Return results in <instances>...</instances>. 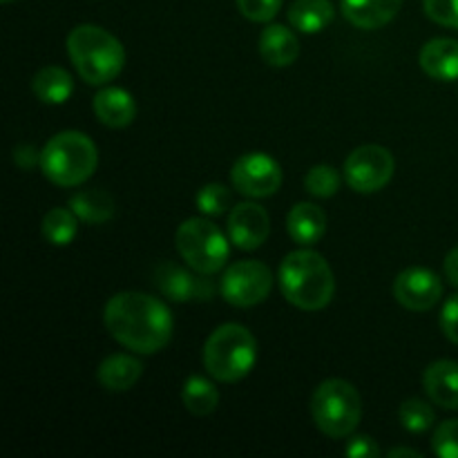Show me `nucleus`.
I'll list each match as a JSON object with an SVG mask.
<instances>
[{"instance_id": "nucleus-33", "label": "nucleus", "mask_w": 458, "mask_h": 458, "mask_svg": "<svg viewBox=\"0 0 458 458\" xmlns=\"http://www.w3.org/2000/svg\"><path fill=\"white\" fill-rule=\"evenodd\" d=\"M344 454L349 458H376L380 454V450L374 438L365 437V434H358V437H352L347 441Z\"/></svg>"}, {"instance_id": "nucleus-15", "label": "nucleus", "mask_w": 458, "mask_h": 458, "mask_svg": "<svg viewBox=\"0 0 458 458\" xmlns=\"http://www.w3.org/2000/svg\"><path fill=\"white\" fill-rule=\"evenodd\" d=\"M403 0H343V16L358 30H380L396 18Z\"/></svg>"}, {"instance_id": "nucleus-24", "label": "nucleus", "mask_w": 458, "mask_h": 458, "mask_svg": "<svg viewBox=\"0 0 458 458\" xmlns=\"http://www.w3.org/2000/svg\"><path fill=\"white\" fill-rule=\"evenodd\" d=\"M182 403L192 416H208L217 410L219 392L210 380L201 378V376H191L183 383Z\"/></svg>"}, {"instance_id": "nucleus-3", "label": "nucleus", "mask_w": 458, "mask_h": 458, "mask_svg": "<svg viewBox=\"0 0 458 458\" xmlns=\"http://www.w3.org/2000/svg\"><path fill=\"white\" fill-rule=\"evenodd\" d=\"M67 56L88 85H106L123 72L125 49L98 25H79L67 36Z\"/></svg>"}, {"instance_id": "nucleus-20", "label": "nucleus", "mask_w": 458, "mask_h": 458, "mask_svg": "<svg viewBox=\"0 0 458 458\" xmlns=\"http://www.w3.org/2000/svg\"><path fill=\"white\" fill-rule=\"evenodd\" d=\"M143 365L128 353H112L98 365V383L107 392H128L139 383Z\"/></svg>"}, {"instance_id": "nucleus-29", "label": "nucleus", "mask_w": 458, "mask_h": 458, "mask_svg": "<svg viewBox=\"0 0 458 458\" xmlns=\"http://www.w3.org/2000/svg\"><path fill=\"white\" fill-rule=\"evenodd\" d=\"M432 450L441 458H458V419L445 420L434 429Z\"/></svg>"}, {"instance_id": "nucleus-1", "label": "nucleus", "mask_w": 458, "mask_h": 458, "mask_svg": "<svg viewBox=\"0 0 458 458\" xmlns=\"http://www.w3.org/2000/svg\"><path fill=\"white\" fill-rule=\"evenodd\" d=\"M106 329L121 347L152 356L173 338V313L155 295L123 291L110 298L103 309Z\"/></svg>"}, {"instance_id": "nucleus-11", "label": "nucleus", "mask_w": 458, "mask_h": 458, "mask_svg": "<svg viewBox=\"0 0 458 458\" xmlns=\"http://www.w3.org/2000/svg\"><path fill=\"white\" fill-rule=\"evenodd\" d=\"M394 298L401 307L410 311L423 313L437 307L443 298V282L434 271L423 267L405 268L401 276L394 280Z\"/></svg>"}, {"instance_id": "nucleus-25", "label": "nucleus", "mask_w": 458, "mask_h": 458, "mask_svg": "<svg viewBox=\"0 0 458 458\" xmlns=\"http://www.w3.org/2000/svg\"><path fill=\"white\" fill-rule=\"evenodd\" d=\"M43 237L54 246H67L79 233V217L72 208H52L43 217Z\"/></svg>"}, {"instance_id": "nucleus-16", "label": "nucleus", "mask_w": 458, "mask_h": 458, "mask_svg": "<svg viewBox=\"0 0 458 458\" xmlns=\"http://www.w3.org/2000/svg\"><path fill=\"white\" fill-rule=\"evenodd\" d=\"M94 114L107 128H128L137 116V103L132 94L121 88H103L94 97Z\"/></svg>"}, {"instance_id": "nucleus-26", "label": "nucleus", "mask_w": 458, "mask_h": 458, "mask_svg": "<svg viewBox=\"0 0 458 458\" xmlns=\"http://www.w3.org/2000/svg\"><path fill=\"white\" fill-rule=\"evenodd\" d=\"M398 419H401V425L407 432L423 434L434 425V410L420 398H410L398 410Z\"/></svg>"}, {"instance_id": "nucleus-27", "label": "nucleus", "mask_w": 458, "mask_h": 458, "mask_svg": "<svg viewBox=\"0 0 458 458\" xmlns=\"http://www.w3.org/2000/svg\"><path fill=\"white\" fill-rule=\"evenodd\" d=\"M304 188L309 195L320 197V199H329L338 192L340 188V173L334 165H313L304 177Z\"/></svg>"}, {"instance_id": "nucleus-6", "label": "nucleus", "mask_w": 458, "mask_h": 458, "mask_svg": "<svg viewBox=\"0 0 458 458\" xmlns=\"http://www.w3.org/2000/svg\"><path fill=\"white\" fill-rule=\"evenodd\" d=\"M311 416L316 428L329 438H347L362 419L360 394L352 383L329 378L318 385L311 396Z\"/></svg>"}, {"instance_id": "nucleus-23", "label": "nucleus", "mask_w": 458, "mask_h": 458, "mask_svg": "<svg viewBox=\"0 0 458 458\" xmlns=\"http://www.w3.org/2000/svg\"><path fill=\"white\" fill-rule=\"evenodd\" d=\"M70 208L74 210L81 222L106 224L114 217L116 204L110 192L94 188V191L74 192L70 199Z\"/></svg>"}, {"instance_id": "nucleus-28", "label": "nucleus", "mask_w": 458, "mask_h": 458, "mask_svg": "<svg viewBox=\"0 0 458 458\" xmlns=\"http://www.w3.org/2000/svg\"><path fill=\"white\" fill-rule=\"evenodd\" d=\"M197 208L208 217H219L226 213L233 204V195L224 183H206L195 197Z\"/></svg>"}, {"instance_id": "nucleus-17", "label": "nucleus", "mask_w": 458, "mask_h": 458, "mask_svg": "<svg viewBox=\"0 0 458 458\" xmlns=\"http://www.w3.org/2000/svg\"><path fill=\"white\" fill-rule=\"evenodd\" d=\"M420 67L437 81L458 79V40L434 38L420 49Z\"/></svg>"}, {"instance_id": "nucleus-12", "label": "nucleus", "mask_w": 458, "mask_h": 458, "mask_svg": "<svg viewBox=\"0 0 458 458\" xmlns=\"http://www.w3.org/2000/svg\"><path fill=\"white\" fill-rule=\"evenodd\" d=\"M271 217L267 208L253 201H242L228 215V240L242 250H255L268 240Z\"/></svg>"}, {"instance_id": "nucleus-22", "label": "nucleus", "mask_w": 458, "mask_h": 458, "mask_svg": "<svg viewBox=\"0 0 458 458\" xmlns=\"http://www.w3.org/2000/svg\"><path fill=\"white\" fill-rule=\"evenodd\" d=\"M31 89L47 106H61L74 92V83H72L70 72L58 65H47L34 74Z\"/></svg>"}, {"instance_id": "nucleus-35", "label": "nucleus", "mask_w": 458, "mask_h": 458, "mask_svg": "<svg viewBox=\"0 0 458 458\" xmlns=\"http://www.w3.org/2000/svg\"><path fill=\"white\" fill-rule=\"evenodd\" d=\"M389 458H401V456H411V458H420L419 450H411V447H396V450H389L387 452Z\"/></svg>"}, {"instance_id": "nucleus-32", "label": "nucleus", "mask_w": 458, "mask_h": 458, "mask_svg": "<svg viewBox=\"0 0 458 458\" xmlns=\"http://www.w3.org/2000/svg\"><path fill=\"white\" fill-rule=\"evenodd\" d=\"M441 329L450 343L458 344V293L447 298L441 311Z\"/></svg>"}, {"instance_id": "nucleus-2", "label": "nucleus", "mask_w": 458, "mask_h": 458, "mask_svg": "<svg viewBox=\"0 0 458 458\" xmlns=\"http://www.w3.org/2000/svg\"><path fill=\"white\" fill-rule=\"evenodd\" d=\"M282 295L302 311H320L334 300L335 277L329 262L307 246L286 255L280 264Z\"/></svg>"}, {"instance_id": "nucleus-36", "label": "nucleus", "mask_w": 458, "mask_h": 458, "mask_svg": "<svg viewBox=\"0 0 458 458\" xmlns=\"http://www.w3.org/2000/svg\"><path fill=\"white\" fill-rule=\"evenodd\" d=\"M0 3H4V4H9V3H13V0H0Z\"/></svg>"}, {"instance_id": "nucleus-10", "label": "nucleus", "mask_w": 458, "mask_h": 458, "mask_svg": "<svg viewBox=\"0 0 458 458\" xmlns=\"http://www.w3.org/2000/svg\"><path fill=\"white\" fill-rule=\"evenodd\" d=\"M231 182L240 195L264 199L280 191L282 168L273 157L264 152H249L233 164Z\"/></svg>"}, {"instance_id": "nucleus-4", "label": "nucleus", "mask_w": 458, "mask_h": 458, "mask_svg": "<svg viewBox=\"0 0 458 458\" xmlns=\"http://www.w3.org/2000/svg\"><path fill=\"white\" fill-rule=\"evenodd\" d=\"M38 164L49 182L61 188H74L94 174L98 165V150L88 134L65 130L45 143Z\"/></svg>"}, {"instance_id": "nucleus-21", "label": "nucleus", "mask_w": 458, "mask_h": 458, "mask_svg": "<svg viewBox=\"0 0 458 458\" xmlns=\"http://www.w3.org/2000/svg\"><path fill=\"white\" fill-rule=\"evenodd\" d=\"M286 16L293 30L302 34H318L334 22L335 7L329 0H293Z\"/></svg>"}, {"instance_id": "nucleus-9", "label": "nucleus", "mask_w": 458, "mask_h": 458, "mask_svg": "<svg viewBox=\"0 0 458 458\" xmlns=\"http://www.w3.org/2000/svg\"><path fill=\"white\" fill-rule=\"evenodd\" d=\"M396 161L394 155L383 146H360L347 157L344 161V179L349 188L362 195L378 192L392 182Z\"/></svg>"}, {"instance_id": "nucleus-34", "label": "nucleus", "mask_w": 458, "mask_h": 458, "mask_svg": "<svg viewBox=\"0 0 458 458\" xmlns=\"http://www.w3.org/2000/svg\"><path fill=\"white\" fill-rule=\"evenodd\" d=\"M445 276H447V282H450L452 286H456V289H458V246H454V249L447 253Z\"/></svg>"}, {"instance_id": "nucleus-7", "label": "nucleus", "mask_w": 458, "mask_h": 458, "mask_svg": "<svg viewBox=\"0 0 458 458\" xmlns=\"http://www.w3.org/2000/svg\"><path fill=\"white\" fill-rule=\"evenodd\" d=\"M179 255L199 276H213L228 262V237L206 217H191L174 235Z\"/></svg>"}, {"instance_id": "nucleus-5", "label": "nucleus", "mask_w": 458, "mask_h": 458, "mask_svg": "<svg viewBox=\"0 0 458 458\" xmlns=\"http://www.w3.org/2000/svg\"><path fill=\"white\" fill-rule=\"evenodd\" d=\"M258 343L246 327L228 322L217 327L204 344V367L219 383H237L253 371Z\"/></svg>"}, {"instance_id": "nucleus-18", "label": "nucleus", "mask_w": 458, "mask_h": 458, "mask_svg": "<svg viewBox=\"0 0 458 458\" xmlns=\"http://www.w3.org/2000/svg\"><path fill=\"white\" fill-rule=\"evenodd\" d=\"M286 231H289L291 240H293L295 244H318L327 231L325 210L316 204H309V201L295 204L293 208H291L289 217H286Z\"/></svg>"}, {"instance_id": "nucleus-19", "label": "nucleus", "mask_w": 458, "mask_h": 458, "mask_svg": "<svg viewBox=\"0 0 458 458\" xmlns=\"http://www.w3.org/2000/svg\"><path fill=\"white\" fill-rule=\"evenodd\" d=\"M259 54L267 65L289 67L300 56V40L284 25H268L259 36Z\"/></svg>"}, {"instance_id": "nucleus-30", "label": "nucleus", "mask_w": 458, "mask_h": 458, "mask_svg": "<svg viewBox=\"0 0 458 458\" xmlns=\"http://www.w3.org/2000/svg\"><path fill=\"white\" fill-rule=\"evenodd\" d=\"M423 9L437 25L458 30V0H423Z\"/></svg>"}, {"instance_id": "nucleus-14", "label": "nucleus", "mask_w": 458, "mask_h": 458, "mask_svg": "<svg viewBox=\"0 0 458 458\" xmlns=\"http://www.w3.org/2000/svg\"><path fill=\"white\" fill-rule=\"evenodd\" d=\"M423 387L434 405L443 410H458V362H432L423 374Z\"/></svg>"}, {"instance_id": "nucleus-8", "label": "nucleus", "mask_w": 458, "mask_h": 458, "mask_svg": "<svg viewBox=\"0 0 458 458\" xmlns=\"http://www.w3.org/2000/svg\"><path fill=\"white\" fill-rule=\"evenodd\" d=\"M273 286L271 268L267 264L258 262V259H244V262H235L233 267L226 268L222 282H219V291L222 298L228 304L240 309L255 307L262 304L268 298Z\"/></svg>"}, {"instance_id": "nucleus-31", "label": "nucleus", "mask_w": 458, "mask_h": 458, "mask_svg": "<svg viewBox=\"0 0 458 458\" xmlns=\"http://www.w3.org/2000/svg\"><path fill=\"white\" fill-rule=\"evenodd\" d=\"M284 0H237L242 16L253 22H268L277 16Z\"/></svg>"}, {"instance_id": "nucleus-13", "label": "nucleus", "mask_w": 458, "mask_h": 458, "mask_svg": "<svg viewBox=\"0 0 458 458\" xmlns=\"http://www.w3.org/2000/svg\"><path fill=\"white\" fill-rule=\"evenodd\" d=\"M195 273L173 262H164L155 268V284L173 302H206L213 298V284Z\"/></svg>"}]
</instances>
